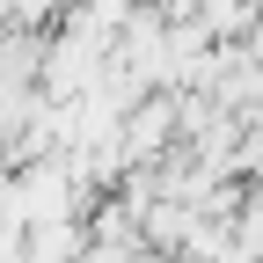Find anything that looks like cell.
Segmentation results:
<instances>
[{
    "instance_id": "1",
    "label": "cell",
    "mask_w": 263,
    "mask_h": 263,
    "mask_svg": "<svg viewBox=\"0 0 263 263\" xmlns=\"http://www.w3.org/2000/svg\"><path fill=\"white\" fill-rule=\"evenodd\" d=\"M88 256V219H51L22 234V263H81Z\"/></svg>"
}]
</instances>
